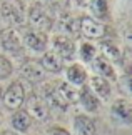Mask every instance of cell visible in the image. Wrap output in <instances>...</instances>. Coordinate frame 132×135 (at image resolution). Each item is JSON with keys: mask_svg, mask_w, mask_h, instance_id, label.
Here are the masks:
<instances>
[{"mask_svg": "<svg viewBox=\"0 0 132 135\" xmlns=\"http://www.w3.org/2000/svg\"><path fill=\"white\" fill-rule=\"evenodd\" d=\"M0 18L10 25V28L19 27L25 22L24 5L17 0H3L0 5Z\"/></svg>", "mask_w": 132, "mask_h": 135, "instance_id": "obj_1", "label": "cell"}, {"mask_svg": "<svg viewBox=\"0 0 132 135\" xmlns=\"http://www.w3.org/2000/svg\"><path fill=\"white\" fill-rule=\"evenodd\" d=\"M24 100H25V89H24L22 82H19V80L12 82L7 87V90L2 93V102L8 110H13V112L19 110L24 105Z\"/></svg>", "mask_w": 132, "mask_h": 135, "instance_id": "obj_2", "label": "cell"}, {"mask_svg": "<svg viewBox=\"0 0 132 135\" xmlns=\"http://www.w3.org/2000/svg\"><path fill=\"white\" fill-rule=\"evenodd\" d=\"M77 100H79V89L70 85L69 82H59L57 89L52 90V102L55 105L67 107L69 103H77Z\"/></svg>", "mask_w": 132, "mask_h": 135, "instance_id": "obj_3", "label": "cell"}, {"mask_svg": "<svg viewBox=\"0 0 132 135\" xmlns=\"http://www.w3.org/2000/svg\"><path fill=\"white\" fill-rule=\"evenodd\" d=\"M52 52L59 55L62 60H72L75 57V44L67 35H55L52 37Z\"/></svg>", "mask_w": 132, "mask_h": 135, "instance_id": "obj_4", "label": "cell"}, {"mask_svg": "<svg viewBox=\"0 0 132 135\" xmlns=\"http://www.w3.org/2000/svg\"><path fill=\"white\" fill-rule=\"evenodd\" d=\"M24 110L30 115L32 120H37V122H45L49 118V105L39 95H30L27 98V107Z\"/></svg>", "mask_w": 132, "mask_h": 135, "instance_id": "obj_5", "label": "cell"}, {"mask_svg": "<svg viewBox=\"0 0 132 135\" xmlns=\"http://www.w3.org/2000/svg\"><path fill=\"white\" fill-rule=\"evenodd\" d=\"M79 30L89 40H100L105 35V27L92 17H82L79 20Z\"/></svg>", "mask_w": 132, "mask_h": 135, "instance_id": "obj_6", "label": "cell"}, {"mask_svg": "<svg viewBox=\"0 0 132 135\" xmlns=\"http://www.w3.org/2000/svg\"><path fill=\"white\" fill-rule=\"evenodd\" d=\"M22 42H24V47H27V49L44 54V52H47V47H49V37L44 32L30 28L22 35Z\"/></svg>", "mask_w": 132, "mask_h": 135, "instance_id": "obj_7", "label": "cell"}, {"mask_svg": "<svg viewBox=\"0 0 132 135\" xmlns=\"http://www.w3.org/2000/svg\"><path fill=\"white\" fill-rule=\"evenodd\" d=\"M0 44L7 52L12 54H20L24 50V42H22V35H20L15 28H5L0 33Z\"/></svg>", "mask_w": 132, "mask_h": 135, "instance_id": "obj_8", "label": "cell"}, {"mask_svg": "<svg viewBox=\"0 0 132 135\" xmlns=\"http://www.w3.org/2000/svg\"><path fill=\"white\" fill-rule=\"evenodd\" d=\"M29 22L34 27V30H39V32H44L45 33L47 30L52 27L54 20L50 18V15L47 13L45 8H42V7H32V8H30V12H29Z\"/></svg>", "mask_w": 132, "mask_h": 135, "instance_id": "obj_9", "label": "cell"}, {"mask_svg": "<svg viewBox=\"0 0 132 135\" xmlns=\"http://www.w3.org/2000/svg\"><path fill=\"white\" fill-rule=\"evenodd\" d=\"M110 115L117 122L130 123L132 122V105L127 98H115L110 107Z\"/></svg>", "mask_w": 132, "mask_h": 135, "instance_id": "obj_10", "label": "cell"}, {"mask_svg": "<svg viewBox=\"0 0 132 135\" xmlns=\"http://www.w3.org/2000/svg\"><path fill=\"white\" fill-rule=\"evenodd\" d=\"M72 130L74 135H95L97 133V125L94 122V118L89 115H75L72 120Z\"/></svg>", "mask_w": 132, "mask_h": 135, "instance_id": "obj_11", "label": "cell"}, {"mask_svg": "<svg viewBox=\"0 0 132 135\" xmlns=\"http://www.w3.org/2000/svg\"><path fill=\"white\" fill-rule=\"evenodd\" d=\"M87 80H89L87 87L90 89V92L99 98V100H107L110 97V93H112V85H110V82L107 79L94 75V77H90V79H87Z\"/></svg>", "mask_w": 132, "mask_h": 135, "instance_id": "obj_12", "label": "cell"}, {"mask_svg": "<svg viewBox=\"0 0 132 135\" xmlns=\"http://www.w3.org/2000/svg\"><path fill=\"white\" fill-rule=\"evenodd\" d=\"M77 102L89 113H95L100 108V100L90 92V89L87 85H82V89H79V100Z\"/></svg>", "mask_w": 132, "mask_h": 135, "instance_id": "obj_13", "label": "cell"}, {"mask_svg": "<svg viewBox=\"0 0 132 135\" xmlns=\"http://www.w3.org/2000/svg\"><path fill=\"white\" fill-rule=\"evenodd\" d=\"M39 64L42 67V70L50 72V74H59V72L64 70V60L59 55H55L52 50H47L42 54V59Z\"/></svg>", "mask_w": 132, "mask_h": 135, "instance_id": "obj_14", "label": "cell"}, {"mask_svg": "<svg viewBox=\"0 0 132 135\" xmlns=\"http://www.w3.org/2000/svg\"><path fill=\"white\" fill-rule=\"evenodd\" d=\"M20 77H24L25 80L29 82H39L44 75V70H42L40 64L37 60H25L19 69Z\"/></svg>", "mask_w": 132, "mask_h": 135, "instance_id": "obj_15", "label": "cell"}, {"mask_svg": "<svg viewBox=\"0 0 132 135\" xmlns=\"http://www.w3.org/2000/svg\"><path fill=\"white\" fill-rule=\"evenodd\" d=\"M10 123H12V128L15 130V133H25L30 130L34 120L30 118V115L24 108H19V110L13 112L12 118H10Z\"/></svg>", "mask_w": 132, "mask_h": 135, "instance_id": "obj_16", "label": "cell"}, {"mask_svg": "<svg viewBox=\"0 0 132 135\" xmlns=\"http://www.w3.org/2000/svg\"><path fill=\"white\" fill-rule=\"evenodd\" d=\"M65 75H67V82H69V84L74 85V87H77V89H79V87H82V85H85V82L89 79L87 70L84 69V65H80V64L69 65Z\"/></svg>", "mask_w": 132, "mask_h": 135, "instance_id": "obj_17", "label": "cell"}, {"mask_svg": "<svg viewBox=\"0 0 132 135\" xmlns=\"http://www.w3.org/2000/svg\"><path fill=\"white\" fill-rule=\"evenodd\" d=\"M100 52L105 60H109L110 64H120L122 62V52H120L119 45L114 44L112 40H102L100 42Z\"/></svg>", "mask_w": 132, "mask_h": 135, "instance_id": "obj_18", "label": "cell"}, {"mask_svg": "<svg viewBox=\"0 0 132 135\" xmlns=\"http://www.w3.org/2000/svg\"><path fill=\"white\" fill-rule=\"evenodd\" d=\"M94 69H95V72H97L99 77H102V79H107L109 82L117 79L114 65L110 64L109 60H105L102 55H97L95 59H94Z\"/></svg>", "mask_w": 132, "mask_h": 135, "instance_id": "obj_19", "label": "cell"}, {"mask_svg": "<svg viewBox=\"0 0 132 135\" xmlns=\"http://www.w3.org/2000/svg\"><path fill=\"white\" fill-rule=\"evenodd\" d=\"M79 57H80L82 62H94V59L97 57V47L92 42H82L80 47H79Z\"/></svg>", "mask_w": 132, "mask_h": 135, "instance_id": "obj_20", "label": "cell"}, {"mask_svg": "<svg viewBox=\"0 0 132 135\" xmlns=\"http://www.w3.org/2000/svg\"><path fill=\"white\" fill-rule=\"evenodd\" d=\"M89 7L97 18H104L109 12V0H90Z\"/></svg>", "mask_w": 132, "mask_h": 135, "instance_id": "obj_21", "label": "cell"}, {"mask_svg": "<svg viewBox=\"0 0 132 135\" xmlns=\"http://www.w3.org/2000/svg\"><path fill=\"white\" fill-rule=\"evenodd\" d=\"M12 72H13V67H12V64H10V60L7 59V57L0 55V80L8 79V77L12 75Z\"/></svg>", "mask_w": 132, "mask_h": 135, "instance_id": "obj_22", "label": "cell"}, {"mask_svg": "<svg viewBox=\"0 0 132 135\" xmlns=\"http://www.w3.org/2000/svg\"><path fill=\"white\" fill-rule=\"evenodd\" d=\"M44 135H72L70 132H67L65 128H62V127H52V128H49Z\"/></svg>", "mask_w": 132, "mask_h": 135, "instance_id": "obj_23", "label": "cell"}, {"mask_svg": "<svg viewBox=\"0 0 132 135\" xmlns=\"http://www.w3.org/2000/svg\"><path fill=\"white\" fill-rule=\"evenodd\" d=\"M74 3H77L79 7H85V5L90 3V0H74Z\"/></svg>", "mask_w": 132, "mask_h": 135, "instance_id": "obj_24", "label": "cell"}, {"mask_svg": "<svg viewBox=\"0 0 132 135\" xmlns=\"http://www.w3.org/2000/svg\"><path fill=\"white\" fill-rule=\"evenodd\" d=\"M47 2H49L50 5H62L65 0H47Z\"/></svg>", "mask_w": 132, "mask_h": 135, "instance_id": "obj_25", "label": "cell"}, {"mask_svg": "<svg viewBox=\"0 0 132 135\" xmlns=\"http://www.w3.org/2000/svg\"><path fill=\"white\" fill-rule=\"evenodd\" d=\"M0 135H19V133H15L12 130H3V132H0Z\"/></svg>", "mask_w": 132, "mask_h": 135, "instance_id": "obj_26", "label": "cell"}, {"mask_svg": "<svg viewBox=\"0 0 132 135\" xmlns=\"http://www.w3.org/2000/svg\"><path fill=\"white\" fill-rule=\"evenodd\" d=\"M2 93H3V90H2V87H0V100H2Z\"/></svg>", "mask_w": 132, "mask_h": 135, "instance_id": "obj_27", "label": "cell"}]
</instances>
